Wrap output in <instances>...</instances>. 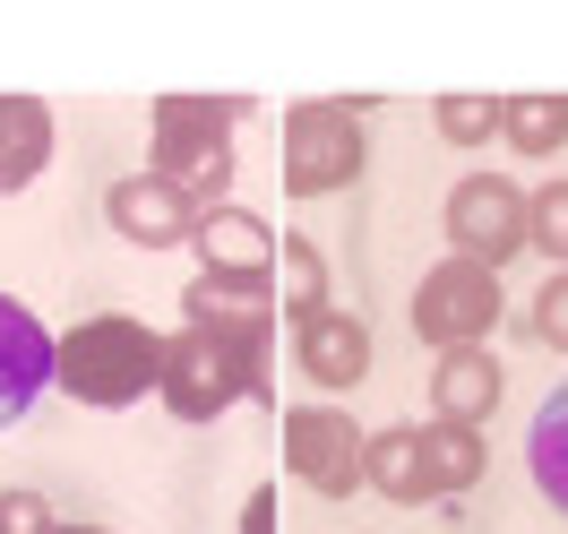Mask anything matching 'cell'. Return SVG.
I'll return each instance as SVG.
<instances>
[{
    "instance_id": "1",
    "label": "cell",
    "mask_w": 568,
    "mask_h": 534,
    "mask_svg": "<svg viewBox=\"0 0 568 534\" xmlns=\"http://www.w3.org/2000/svg\"><path fill=\"white\" fill-rule=\"evenodd\" d=\"M164 345H173V336H155V328L130 320V311L78 320L70 336H61L52 389L78 396V405H95V414H121V405H139V396L164 389Z\"/></svg>"
},
{
    "instance_id": "2",
    "label": "cell",
    "mask_w": 568,
    "mask_h": 534,
    "mask_svg": "<svg viewBox=\"0 0 568 534\" xmlns=\"http://www.w3.org/2000/svg\"><path fill=\"white\" fill-rule=\"evenodd\" d=\"M164 405L181 423H215L224 405H267V336L258 345H224L207 328H181L164 345Z\"/></svg>"
},
{
    "instance_id": "3",
    "label": "cell",
    "mask_w": 568,
    "mask_h": 534,
    "mask_svg": "<svg viewBox=\"0 0 568 534\" xmlns=\"http://www.w3.org/2000/svg\"><path fill=\"white\" fill-rule=\"evenodd\" d=\"M242 95H164L155 104V173L173 181L181 199L199 208L233 181V121H242Z\"/></svg>"
},
{
    "instance_id": "4",
    "label": "cell",
    "mask_w": 568,
    "mask_h": 534,
    "mask_svg": "<svg viewBox=\"0 0 568 534\" xmlns=\"http://www.w3.org/2000/svg\"><path fill=\"white\" fill-rule=\"evenodd\" d=\"M362 104L354 95H320V104H293L284 112V190L293 199H327V190H345L362 173Z\"/></svg>"
},
{
    "instance_id": "5",
    "label": "cell",
    "mask_w": 568,
    "mask_h": 534,
    "mask_svg": "<svg viewBox=\"0 0 568 534\" xmlns=\"http://www.w3.org/2000/svg\"><path fill=\"white\" fill-rule=\"evenodd\" d=\"M499 320V276L491 268H474V259H439L414 293V336L439 345V354H457V345H483Z\"/></svg>"
},
{
    "instance_id": "6",
    "label": "cell",
    "mask_w": 568,
    "mask_h": 534,
    "mask_svg": "<svg viewBox=\"0 0 568 534\" xmlns=\"http://www.w3.org/2000/svg\"><path fill=\"white\" fill-rule=\"evenodd\" d=\"M448 242H457V259H474V268L499 276L526 250V190L499 181V173H465L448 190Z\"/></svg>"
},
{
    "instance_id": "7",
    "label": "cell",
    "mask_w": 568,
    "mask_h": 534,
    "mask_svg": "<svg viewBox=\"0 0 568 534\" xmlns=\"http://www.w3.org/2000/svg\"><path fill=\"white\" fill-rule=\"evenodd\" d=\"M284 465L293 483H311L320 500H354L362 492V431L345 405H293L284 414Z\"/></svg>"
},
{
    "instance_id": "8",
    "label": "cell",
    "mask_w": 568,
    "mask_h": 534,
    "mask_svg": "<svg viewBox=\"0 0 568 534\" xmlns=\"http://www.w3.org/2000/svg\"><path fill=\"white\" fill-rule=\"evenodd\" d=\"M181 320L224 336V345H258V336H276V285L267 276H190L181 285Z\"/></svg>"
},
{
    "instance_id": "9",
    "label": "cell",
    "mask_w": 568,
    "mask_h": 534,
    "mask_svg": "<svg viewBox=\"0 0 568 534\" xmlns=\"http://www.w3.org/2000/svg\"><path fill=\"white\" fill-rule=\"evenodd\" d=\"M52 362H61V345L43 336V320L0 293V431H18L36 414V396L52 389Z\"/></svg>"
},
{
    "instance_id": "10",
    "label": "cell",
    "mask_w": 568,
    "mask_h": 534,
    "mask_svg": "<svg viewBox=\"0 0 568 534\" xmlns=\"http://www.w3.org/2000/svg\"><path fill=\"white\" fill-rule=\"evenodd\" d=\"M104 215H112V233H121V242H139V250H173V242L199 233V208H190L164 173L112 181V190H104Z\"/></svg>"
},
{
    "instance_id": "11",
    "label": "cell",
    "mask_w": 568,
    "mask_h": 534,
    "mask_svg": "<svg viewBox=\"0 0 568 534\" xmlns=\"http://www.w3.org/2000/svg\"><path fill=\"white\" fill-rule=\"evenodd\" d=\"M293 354H302V371H311L320 389H362V380H371V328H362L354 311L327 302L320 320H302Z\"/></svg>"
},
{
    "instance_id": "12",
    "label": "cell",
    "mask_w": 568,
    "mask_h": 534,
    "mask_svg": "<svg viewBox=\"0 0 568 534\" xmlns=\"http://www.w3.org/2000/svg\"><path fill=\"white\" fill-rule=\"evenodd\" d=\"M199 259H207V276H267L276 268V233H267V215L250 208H199Z\"/></svg>"
},
{
    "instance_id": "13",
    "label": "cell",
    "mask_w": 568,
    "mask_h": 534,
    "mask_svg": "<svg viewBox=\"0 0 568 534\" xmlns=\"http://www.w3.org/2000/svg\"><path fill=\"white\" fill-rule=\"evenodd\" d=\"M491 405H499L491 345H457V354H439V371H430V414H439V423L483 431V423H491Z\"/></svg>"
},
{
    "instance_id": "14",
    "label": "cell",
    "mask_w": 568,
    "mask_h": 534,
    "mask_svg": "<svg viewBox=\"0 0 568 534\" xmlns=\"http://www.w3.org/2000/svg\"><path fill=\"white\" fill-rule=\"evenodd\" d=\"M52 155V104L36 95H0V199H18Z\"/></svg>"
},
{
    "instance_id": "15",
    "label": "cell",
    "mask_w": 568,
    "mask_h": 534,
    "mask_svg": "<svg viewBox=\"0 0 568 534\" xmlns=\"http://www.w3.org/2000/svg\"><path fill=\"white\" fill-rule=\"evenodd\" d=\"M362 483H371V492H388L396 508L430 500V474H423V431H414V423L371 431V440H362Z\"/></svg>"
},
{
    "instance_id": "16",
    "label": "cell",
    "mask_w": 568,
    "mask_h": 534,
    "mask_svg": "<svg viewBox=\"0 0 568 534\" xmlns=\"http://www.w3.org/2000/svg\"><path fill=\"white\" fill-rule=\"evenodd\" d=\"M267 285H276V320H320L327 311V259L320 242H302V233H284L276 242V268H267Z\"/></svg>"
},
{
    "instance_id": "17",
    "label": "cell",
    "mask_w": 568,
    "mask_h": 534,
    "mask_svg": "<svg viewBox=\"0 0 568 534\" xmlns=\"http://www.w3.org/2000/svg\"><path fill=\"white\" fill-rule=\"evenodd\" d=\"M526 465H534V492L568 517V389H551V405L534 414L526 431Z\"/></svg>"
},
{
    "instance_id": "18",
    "label": "cell",
    "mask_w": 568,
    "mask_h": 534,
    "mask_svg": "<svg viewBox=\"0 0 568 534\" xmlns=\"http://www.w3.org/2000/svg\"><path fill=\"white\" fill-rule=\"evenodd\" d=\"M423 474H430V500L474 492V474H483V431H465V423H430V431H423Z\"/></svg>"
},
{
    "instance_id": "19",
    "label": "cell",
    "mask_w": 568,
    "mask_h": 534,
    "mask_svg": "<svg viewBox=\"0 0 568 534\" xmlns=\"http://www.w3.org/2000/svg\"><path fill=\"white\" fill-rule=\"evenodd\" d=\"M499 139L517 147V155L568 147V95H508V104H499Z\"/></svg>"
},
{
    "instance_id": "20",
    "label": "cell",
    "mask_w": 568,
    "mask_h": 534,
    "mask_svg": "<svg viewBox=\"0 0 568 534\" xmlns=\"http://www.w3.org/2000/svg\"><path fill=\"white\" fill-rule=\"evenodd\" d=\"M526 250H542V259L568 268V181H542L526 199Z\"/></svg>"
},
{
    "instance_id": "21",
    "label": "cell",
    "mask_w": 568,
    "mask_h": 534,
    "mask_svg": "<svg viewBox=\"0 0 568 534\" xmlns=\"http://www.w3.org/2000/svg\"><path fill=\"white\" fill-rule=\"evenodd\" d=\"M430 112H439V139L448 147H483L499 130V95H439Z\"/></svg>"
},
{
    "instance_id": "22",
    "label": "cell",
    "mask_w": 568,
    "mask_h": 534,
    "mask_svg": "<svg viewBox=\"0 0 568 534\" xmlns=\"http://www.w3.org/2000/svg\"><path fill=\"white\" fill-rule=\"evenodd\" d=\"M534 336H542V345H560V354H568V268H560V276H551L542 293H534Z\"/></svg>"
},
{
    "instance_id": "23",
    "label": "cell",
    "mask_w": 568,
    "mask_h": 534,
    "mask_svg": "<svg viewBox=\"0 0 568 534\" xmlns=\"http://www.w3.org/2000/svg\"><path fill=\"white\" fill-rule=\"evenodd\" d=\"M0 534H61V517L43 508V492H9L0 500Z\"/></svg>"
},
{
    "instance_id": "24",
    "label": "cell",
    "mask_w": 568,
    "mask_h": 534,
    "mask_svg": "<svg viewBox=\"0 0 568 534\" xmlns=\"http://www.w3.org/2000/svg\"><path fill=\"white\" fill-rule=\"evenodd\" d=\"M242 534H276V483H258L242 500Z\"/></svg>"
},
{
    "instance_id": "25",
    "label": "cell",
    "mask_w": 568,
    "mask_h": 534,
    "mask_svg": "<svg viewBox=\"0 0 568 534\" xmlns=\"http://www.w3.org/2000/svg\"><path fill=\"white\" fill-rule=\"evenodd\" d=\"M61 534H104V526H61Z\"/></svg>"
}]
</instances>
